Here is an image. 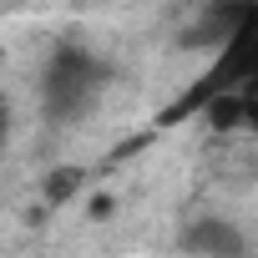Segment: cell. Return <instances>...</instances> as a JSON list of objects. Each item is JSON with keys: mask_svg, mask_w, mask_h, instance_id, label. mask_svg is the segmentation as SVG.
Wrapping results in <instances>:
<instances>
[{"mask_svg": "<svg viewBox=\"0 0 258 258\" xmlns=\"http://www.w3.org/2000/svg\"><path fill=\"white\" fill-rule=\"evenodd\" d=\"M101 76H106L101 61H91L86 51H61V56L51 61V71H46V111H51L56 121L81 116V111L96 101Z\"/></svg>", "mask_w": 258, "mask_h": 258, "instance_id": "cell-1", "label": "cell"}, {"mask_svg": "<svg viewBox=\"0 0 258 258\" xmlns=\"http://www.w3.org/2000/svg\"><path fill=\"white\" fill-rule=\"evenodd\" d=\"M253 11H258L253 0H218V6H208L203 21L187 31V46H223V41H228Z\"/></svg>", "mask_w": 258, "mask_h": 258, "instance_id": "cell-2", "label": "cell"}, {"mask_svg": "<svg viewBox=\"0 0 258 258\" xmlns=\"http://www.w3.org/2000/svg\"><path fill=\"white\" fill-rule=\"evenodd\" d=\"M182 248H192V253H243L248 243H243V233H238L233 223H223V218H198V223L182 233Z\"/></svg>", "mask_w": 258, "mask_h": 258, "instance_id": "cell-3", "label": "cell"}, {"mask_svg": "<svg viewBox=\"0 0 258 258\" xmlns=\"http://www.w3.org/2000/svg\"><path fill=\"white\" fill-rule=\"evenodd\" d=\"M76 187H81V172H76V167H56L51 182H46V198H51V203H66Z\"/></svg>", "mask_w": 258, "mask_h": 258, "instance_id": "cell-4", "label": "cell"}, {"mask_svg": "<svg viewBox=\"0 0 258 258\" xmlns=\"http://www.w3.org/2000/svg\"><path fill=\"white\" fill-rule=\"evenodd\" d=\"M6 126H11V111H6V101H0V147H6Z\"/></svg>", "mask_w": 258, "mask_h": 258, "instance_id": "cell-5", "label": "cell"}]
</instances>
